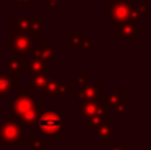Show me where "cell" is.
<instances>
[{
    "instance_id": "6da1fadb",
    "label": "cell",
    "mask_w": 151,
    "mask_h": 150,
    "mask_svg": "<svg viewBox=\"0 0 151 150\" xmlns=\"http://www.w3.org/2000/svg\"><path fill=\"white\" fill-rule=\"evenodd\" d=\"M44 110L41 101H36L29 90H19L17 96L12 102L13 120L23 125H35Z\"/></svg>"
},
{
    "instance_id": "7a4b0ae2",
    "label": "cell",
    "mask_w": 151,
    "mask_h": 150,
    "mask_svg": "<svg viewBox=\"0 0 151 150\" xmlns=\"http://www.w3.org/2000/svg\"><path fill=\"white\" fill-rule=\"evenodd\" d=\"M66 114L61 113L60 109H48L42 110L39 120L36 121V129L45 138H60V130L66 121Z\"/></svg>"
},
{
    "instance_id": "3957f363",
    "label": "cell",
    "mask_w": 151,
    "mask_h": 150,
    "mask_svg": "<svg viewBox=\"0 0 151 150\" xmlns=\"http://www.w3.org/2000/svg\"><path fill=\"white\" fill-rule=\"evenodd\" d=\"M109 13L111 21L115 24H122L126 21L138 23V20L142 17L138 8L134 7V4L130 0H114L110 1Z\"/></svg>"
},
{
    "instance_id": "277c9868",
    "label": "cell",
    "mask_w": 151,
    "mask_h": 150,
    "mask_svg": "<svg viewBox=\"0 0 151 150\" xmlns=\"http://www.w3.org/2000/svg\"><path fill=\"white\" fill-rule=\"evenodd\" d=\"M24 125L16 120L4 121L0 124V141L7 145H23L24 144Z\"/></svg>"
},
{
    "instance_id": "5b68a950",
    "label": "cell",
    "mask_w": 151,
    "mask_h": 150,
    "mask_svg": "<svg viewBox=\"0 0 151 150\" xmlns=\"http://www.w3.org/2000/svg\"><path fill=\"white\" fill-rule=\"evenodd\" d=\"M36 44V37L29 33L25 35H9L7 36V45L12 48L15 53H31L35 49Z\"/></svg>"
},
{
    "instance_id": "8992f818",
    "label": "cell",
    "mask_w": 151,
    "mask_h": 150,
    "mask_svg": "<svg viewBox=\"0 0 151 150\" xmlns=\"http://www.w3.org/2000/svg\"><path fill=\"white\" fill-rule=\"evenodd\" d=\"M106 108L102 105V96L96 101H81L80 104V120L85 121L94 116L105 113Z\"/></svg>"
},
{
    "instance_id": "52a82bcc",
    "label": "cell",
    "mask_w": 151,
    "mask_h": 150,
    "mask_svg": "<svg viewBox=\"0 0 151 150\" xmlns=\"http://www.w3.org/2000/svg\"><path fill=\"white\" fill-rule=\"evenodd\" d=\"M102 85L99 84H88L80 87L73 90V96L78 98L80 101H96L101 97Z\"/></svg>"
},
{
    "instance_id": "ba28073f",
    "label": "cell",
    "mask_w": 151,
    "mask_h": 150,
    "mask_svg": "<svg viewBox=\"0 0 151 150\" xmlns=\"http://www.w3.org/2000/svg\"><path fill=\"white\" fill-rule=\"evenodd\" d=\"M17 89V73L13 72H0V97L9 96Z\"/></svg>"
},
{
    "instance_id": "9c48e42d",
    "label": "cell",
    "mask_w": 151,
    "mask_h": 150,
    "mask_svg": "<svg viewBox=\"0 0 151 150\" xmlns=\"http://www.w3.org/2000/svg\"><path fill=\"white\" fill-rule=\"evenodd\" d=\"M138 23L133 21H126L122 24H115V33L121 36L123 41H130L138 35Z\"/></svg>"
},
{
    "instance_id": "30bf717a",
    "label": "cell",
    "mask_w": 151,
    "mask_h": 150,
    "mask_svg": "<svg viewBox=\"0 0 151 150\" xmlns=\"http://www.w3.org/2000/svg\"><path fill=\"white\" fill-rule=\"evenodd\" d=\"M70 89H72V85L63 84L57 79H49V81H48L47 87H45L41 96H49V97H53V96H64Z\"/></svg>"
},
{
    "instance_id": "8fae6325",
    "label": "cell",
    "mask_w": 151,
    "mask_h": 150,
    "mask_svg": "<svg viewBox=\"0 0 151 150\" xmlns=\"http://www.w3.org/2000/svg\"><path fill=\"white\" fill-rule=\"evenodd\" d=\"M25 57L21 53H13V57L7 61V71L19 73V72H25Z\"/></svg>"
},
{
    "instance_id": "7c38bea8",
    "label": "cell",
    "mask_w": 151,
    "mask_h": 150,
    "mask_svg": "<svg viewBox=\"0 0 151 150\" xmlns=\"http://www.w3.org/2000/svg\"><path fill=\"white\" fill-rule=\"evenodd\" d=\"M48 81H49V76H48V72L40 74H32L31 77V87L36 90L37 96H41L44 92L45 87H47Z\"/></svg>"
},
{
    "instance_id": "4fadbf2b",
    "label": "cell",
    "mask_w": 151,
    "mask_h": 150,
    "mask_svg": "<svg viewBox=\"0 0 151 150\" xmlns=\"http://www.w3.org/2000/svg\"><path fill=\"white\" fill-rule=\"evenodd\" d=\"M126 100H127V98H126L125 96H122V93H121L119 90H115V92H111L107 96L102 97V105H104L106 109L114 108V106L118 105V104H125Z\"/></svg>"
},
{
    "instance_id": "5bb4252c",
    "label": "cell",
    "mask_w": 151,
    "mask_h": 150,
    "mask_svg": "<svg viewBox=\"0 0 151 150\" xmlns=\"http://www.w3.org/2000/svg\"><path fill=\"white\" fill-rule=\"evenodd\" d=\"M32 19L28 17H16L12 20V35H25L29 31V25H31Z\"/></svg>"
},
{
    "instance_id": "9a60e30c",
    "label": "cell",
    "mask_w": 151,
    "mask_h": 150,
    "mask_svg": "<svg viewBox=\"0 0 151 150\" xmlns=\"http://www.w3.org/2000/svg\"><path fill=\"white\" fill-rule=\"evenodd\" d=\"M47 66H48V63H45L42 60L32 58V60L25 61V72H29L32 74L44 73V72H47Z\"/></svg>"
},
{
    "instance_id": "2e32d148",
    "label": "cell",
    "mask_w": 151,
    "mask_h": 150,
    "mask_svg": "<svg viewBox=\"0 0 151 150\" xmlns=\"http://www.w3.org/2000/svg\"><path fill=\"white\" fill-rule=\"evenodd\" d=\"M94 133H97V136L102 140L104 145H107L109 141H111L113 138H114V130H113V128L110 126L107 122H105V124L99 125L98 128H96Z\"/></svg>"
},
{
    "instance_id": "e0dca14e",
    "label": "cell",
    "mask_w": 151,
    "mask_h": 150,
    "mask_svg": "<svg viewBox=\"0 0 151 150\" xmlns=\"http://www.w3.org/2000/svg\"><path fill=\"white\" fill-rule=\"evenodd\" d=\"M107 121H109V114H107V112H105V113H102V114H98V116H94L89 120H85L83 124H85V126L90 128L91 132H94L96 128H98L99 125L105 124V122H107Z\"/></svg>"
},
{
    "instance_id": "ac0fdd59",
    "label": "cell",
    "mask_w": 151,
    "mask_h": 150,
    "mask_svg": "<svg viewBox=\"0 0 151 150\" xmlns=\"http://www.w3.org/2000/svg\"><path fill=\"white\" fill-rule=\"evenodd\" d=\"M32 58L36 60H42L45 63L50 61L53 58V49L52 48H40V49H33L32 50Z\"/></svg>"
},
{
    "instance_id": "d6986e66",
    "label": "cell",
    "mask_w": 151,
    "mask_h": 150,
    "mask_svg": "<svg viewBox=\"0 0 151 150\" xmlns=\"http://www.w3.org/2000/svg\"><path fill=\"white\" fill-rule=\"evenodd\" d=\"M42 32V19L39 17V19H35V20L31 21V25H29V31L28 33L32 35V36L37 37L40 36Z\"/></svg>"
},
{
    "instance_id": "ffe728a7",
    "label": "cell",
    "mask_w": 151,
    "mask_h": 150,
    "mask_svg": "<svg viewBox=\"0 0 151 150\" xmlns=\"http://www.w3.org/2000/svg\"><path fill=\"white\" fill-rule=\"evenodd\" d=\"M81 45V36L78 33V31H73V33L68 37V47L69 48H74V47H80Z\"/></svg>"
},
{
    "instance_id": "44dd1931",
    "label": "cell",
    "mask_w": 151,
    "mask_h": 150,
    "mask_svg": "<svg viewBox=\"0 0 151 150\" xmlns=\"http://www.w3.org/2000/svg\"><path fill=\"white\" fill-rule=\"evenodd\" d=\"M49 142L48 138H32L31 140V149L32 150H41L44 148V145Z\"/></svg>"
},
{
    "instance_id": "7402d4cb",
    "label": "cell",
    "mask_w": 151,
    "mask_h": 150,
    "mask_svg": "<svg viewBox=\"0 0 151 150\" xmlns=\"http://www.w3.org/2000/svg\"><path fill=\"white\" fill-rule=\"evenodd\" d=\"M88 84H90V79H89L85 73H82V72H81L80 74H77V77L73 80V85H76L77 88L83 87V85H88Z\"/></svg>"
},
{
    "instance_id": "603a6c76",
    "label": "cell",
    "mask_w": 151,
    "mask_h": 150,
    "mask_svg": "<svg viewBox=\"0 0 151 150\" xmlns=\"http://www.w3.org/2000/svg\"><path fill=\"white\" fill-rule=\"evenodd\" d=\"M80 47H82L83 50H85L86 53H89L90 52V48L96 47V41H91L89 36H81V45Z\"/></svg>"
},
{
    "instance_id": "cb8c5ba5",
    "label": "cell",
    "mask_w": 151,
    "mask_h": 150,
    "mask_svg": "<svg viewBox=\"0 0 151 150\" xmlns=\"http://www.w3.org/2000/svg\"><path fill=\"white\" fill-rule=\"evenodd\" d=\"M138 11L141 12V15L143 16L145 13H147L150 11V7L145 3V0H139V7H138Z\"/></svg>"
},
{
    "instance_id": "d4e9b609",
    "label": "cell",
    "mask_w": 151,
    "mask_h": 150,
    "mask_svg": "<svg viewBox=\"0 0 151 150\" xmlns=\"http://www.w3.org/2000/svg\"><path fill=\"white\" fill-rule=\"evenodd\" d=\"M126 110H127V109H126V105H125V104H118V105L114 106L115 114H125Z\"/></svg>"
},
{
    "instance_id": "484cf974",
    "label": "cell",
    "mask_w": 151,
    "mask_h": 150,
    "mask_svg": "<svg viewBox=\"0 0 151 150\" xmlns=\"http://www.w3.org/2000/svg\"><path fill=\"white\" fill-rule=\"evenodd\" d=\"M61 0H48V9L49 11H53L56 8V5L60 4Z\"/></svg>"
},
{
    "instance_id": "4316f807",
    "label": "cell",
    "mask_w": 151,
    "mask_h": 150,
    "mask_svg": "<svg viewBox=\"0 0 151 150\" xmlns=\"http://www.w3.org/2000/svg\"><path fill=\"white\" fill-rule=\"evenodd\" d=\"M32 0H12V4L13 5H19V4H28L31 3Z\"/></svg>"
},
{
    "instance_id": "83f0119b",
    "label": "cell",
    "mask_w": 151,
    "mask_h": 150,
    "mask_svg": "<svg viewBox=\"0 0 151 150\" xmlns=\"http://www.w3.org/2000/svg\"><path fill=\"white\" fill-rule=\"evenodd\" d=\"M110 150H126V145H113Z\"/></svg>"
},
{
    "instance_id": "f1b7e54d",
    "label": "cell",
    "mask_w": 151,
    "mask_h": 150,
    "mask_svg": "<svg viewBox=\"0 0 151 150\" xmlns=\"http://www.w3.org/2000/svg\"><path fill=\"white\" fill-rule=\"evenodd\" d=\"M110 1H114V0H110Z\"/></svg>"
}]
</instances>
